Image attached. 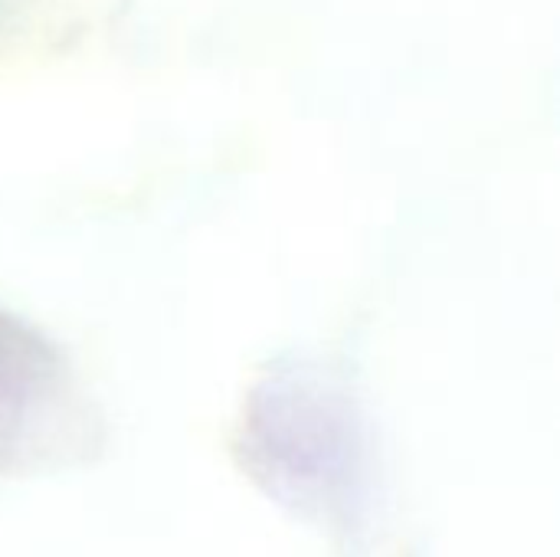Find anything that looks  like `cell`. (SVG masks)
Wrapping results in <instances>:
<instances>
[{"label":"cell","mask_w":560,"mask_h":557,"mask_svg":"<svg viewBox=\"0 0 560 557\" xmlns=\"http://www.w3.org/2000/svg\"><path fill=\"white\" fill-rule=\"evenodd\" d=\"M72 397L62 351L26 318L0 309V476L59 450Z\"/></svg>","instance_id":"cell-2"},{"label":"cell","mask_w":560,"mask_h":557,"mask_svg":"<svg viewBox=\"0 0 560 557\" xmlns=\"http://www.w3.org/2000/svg\"><path fill=\"white\" fill-rule=\"evenodd\" d=\"M246 456L269 492L302 509H351L361 479V443L351 407L315 378L269 381L253 401Z\"/></svg>","instance_id":"cell-1"}]
</instances>
